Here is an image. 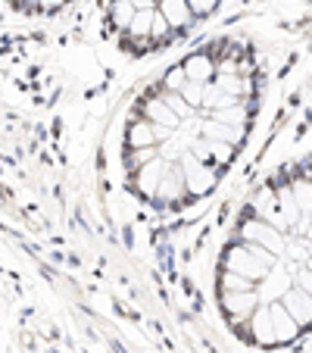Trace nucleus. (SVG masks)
Here are the masks:
<instances>
[{
	"mask_svg": "<svg viewBox=\"0 0 312 353\" xmlns=\"http://www.w3.org/2000/svg\"><path fill=\"white\" fill-rule=\"evenodd\" d=\"M156 10L166 16V22L172 26V34H175V38L187 34L194 26H197V16H194V10H191V3H187V0H163Z\"/></svg>",
	"mask_w": 312,
	"mask_h": 353,
	"instance_id": "1",
	"label": "nucleus"
},
{
	"mask_svg": "<svg viewBox=\"0 0 312 353\" xmlns=\"http://www.w3.org/2000/svg\"><path fill=\"white\" fill-rule=\"evenodd\" d=\"M138 16V3L134 0H110V10H107V26L113 28L116 34H122L132 19Z\"/></svg>",
	"mask_w": 312,
	"mask_h": 353,
	"instance_id": "2",
	"label": "nucleus"
},
{
	"mask_svg": "<svg viewBox=\"0 0 312 353\" xmlns=\"http://www.w3.org/2000/svg\"><path fill=\"white\" fill-rule=\"evenodd\" d=\"M187 3H191V10H194V16H197V19L213 16L216 7H219V0H187Z\"/></svg>",
	"mask_w": 312,
	"mask_h": 353,
	"instance_id": "3",
	"label": "nucleus"
},
{
	"mask_svg": "<svg viewBox=\"0 0 312 353\" xmlns=\"http://www.w3.org/2000/svg\"><path fill=\"white\" fill-rule=\"evenodd\" d=\"M69 0H32V10H38V13H56V10H63Z\"/></svg>",
	"mask_w": 312,
	"mask_h": 353,
	"instance_id": "4",
	"label": "nucleus"
},
{
	"mask_svg": "<svg viewBox=\"0 0 312 353\" xmlns=\"http://www.w3.org/2000/svg\"><path fill=\"white\" fill-rule=\"evenodd\" d=\"M10 3H16V7H22V3H28V7H32V0H10Z\"/></svg>",
	"mask_w": 312,
	"mask_h": 353,
	"instance_id": "5",
	"label": "nucleus"
}]
</instances>
